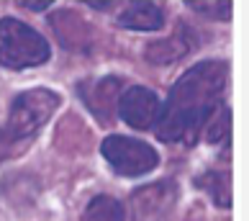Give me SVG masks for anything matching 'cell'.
<instances>
[{
  "label": "cell",
  "instance_id": "2",
  "mask_svg": "<svg viewBox=\"0 0 249 221\" xmlns=\"http://www.w3.org/2000/svg\"><path fill=\"white\" fill-rule=\"evenodd\" d=\"M57 106L59 95L47 88L26 90L18 95L11 106V116H8L5 126L0 129V160L21 154L36 139L41 126L54 116Z\"/></svg>",
  "mask_w": 249,
  "mask_h": 221
},
{
  "label": "cell",
  "instance_id": "8",
  "mask_svg": "<svg viewBox=\"0 0 249 221\" xmlns=\"http://www.w3.org/2000/svg\"><path fill=\"white\" fill-rule=\"evenodd\" d=\"M193 44H196V36H193L190 29H178L170 39L164 41H152L149 47H146L144 57L149 59L152 64H170L175 59L185 57V54L193 49Z\"/></svg>",
  "mask_w": 249,
  "mask_h": 221
},
{
  "label": "cell",
  "instance_id": "11",
  "mask_svg": "<svg viewBox=\"0 0 249 221\" xmlns=\"http://www.w3.org/2000/svg\"><path fill=\"white\" fill-rule=\"evenodd\" d=\"M198 185L203 190H208L211 196L216 198V203L221 208H229L231 206V196H229V180L224 172H206L203 178H198Z\"/></svg>",
  "mask_w": 249,
  "mask_h": 221
},
{
  "label": "cell",
  "instance_id": "13",
  "mask_svg": "<svg viewBox=\"0 0 249 221\" xmlns=\"http://www.w3.org/2000/svg\"><path fill=\"white\" fill-rule=\"evenodd\" d=\"M23 8H29V11H47L49 8V0H29V3H23Z\"/></svg>",
  "mask_w": 249,
  "mask_h": 221
},
{
  "label": "cell",
  "instance_id": "5",
  "mask_svg": "<svg viewBox=\"0 0 249 221\" xmlns=\"http://www.w3.org/2000/svg\"><path fill=\"white\" fill-rule=\"evenodd\" d=\"M175 201H178V190L172 183L162 180L139 188L131 196V221H167Z\"/></svg>",
  "mask_w": 249,
  "mask_h": 221
},
{
  "label": "cell",
  "instance_id": "9",
  "mask_svg": "<svg viewBox=\"0 0 249 221\" xmlns=\"http://www.w3.org/2000/svg\"><path fill=\"white\" fill-rule=\"evenodd\" d=\"M118 23L131 31H157L164 23V11L154 3H131L121 11Z\"/></svg>",
  "mask_w": 249,
  "mask_h": 221
},
{
  "label": "cell",
  "instance_id": "10",
  "mask_svg": "<svg viewBox=\"0 0 249 221\" xmlns=\"http://www.w3.org/2000/svg\"><path fill=\"white\" fill-rule=\"evenodd\" d=\"M82 221H124V206L110 196H98L90 201Z\"/></svg>",
  "mask_w": 249,
  "mask_h": 221
},
{
  "label": "cell",
  "instance_id": "7",
  "mask_svg": "<svg viewBox=\"0 0 249 221\" xmlns=\"http://www.w3.org/2000/svg\"><path fill=\"white\" fill-rule=\"evenodd\" d=\"M121 93H124V82L118 77H106V80H95V82L80 85V95L85 98L88 108L106 124L118 110V98H121Z\"/></svg>",
  "mask_w": 249,
  "mask_h": 221
},
{
  "label": "cell",
  "instance_id": "1",
  "mask_svg": "<svg viewBox=\"0 0 249 221\" xmlns=\"http://www.w3.org/2000/svg\"><path fill=\"white\" fill-rule=\"evenodd\" d=\"M229 67L224 62H200L175 82L167 103L157 118V136L162 142L193 144L203 134L208 118L224 106Z\"/></svg>",
  "mask_w": 249,
  "mask_h": 221
},
{
  "label": "cell",
  "instance_id": "12",
  "mask_svg": "<svg viewBox=\"0 0 249 221\" xmlns=\"http://www.w3.org/2000/svg\"><path fill=\"white\" fill-rule=\"evenodd\" d=\"M196 11H200V13H216V16H221V18H226L229 16V5L226 3H211V5H200L198 0H193L190 3Z\"/></svg>",
  "mask_w": 249,
  "mask_h": 221
},
{
  "label": "cell",
  "instance_id": "6",
  "mask_svg": "<svg viewBox=\"0 0 249 221\" xmlns=\"http://www.w3.org/2000/svg\"><path fill=\"white\" fill-rule=\"evenodd\" d=\"M160 110H162L160 98L152 90L139 88V85L126 88L121 93V98H118V116L131 129H136V131L154 129L157 118H160Z\"/></svg>",
  "mask_w": 249,
  "mask_h": 221
},
{
  "label": "cell",
  "instance_id": "4",
  "mask_svg": "<svg viewBox=\"0 0 249 221\" xmlns=\"http://www.w3.org/2000/svg\"><path fill=\"white\" fill-rule=\"evenodd\" d=\"M100 154L118 175H126V178L152 172L157 167V162H160L157 152L149 144H144L139 139H128V136H108L100 144Z\"/></svg>",
  "mask_w": 249,
  "mask_h": 221
},
{
  "label": "cell",
  "instance_id": "3",
  "mask_svg": "<svg viewBox=\"0 0 249 221\" xmlns=\"http://www.w3.org/2000/svg\"><path fill=\"white\" fill-rule=\"evenodd\" d=\"M47 39L16 18L0 21V64L8 70H26L39 67L49 59Z\"/></svg>",
  "mask_w": 249,
  "mask_h": 221
}]
</instances>
